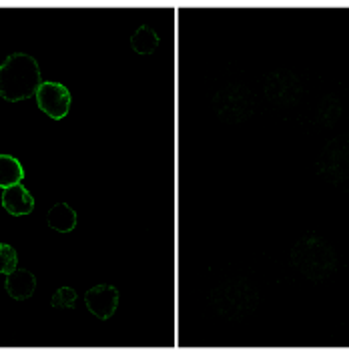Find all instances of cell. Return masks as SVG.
<instances>
[{
	"label": "cell",
	"mask_w": 349,
	"mask_h": 351,
	"mask_svg": "<svg viewBox=\"0 0 349 351\" xmlns=\"http://www.w3.org/2000/svg\"><path fill=\"white\" fill-rule=\"evenodd\" d=\"M47 223L58 233H69L77 227V213L67 203H56L47 213Z\"/></svg>",
	"instance_id": "8992f818"
},
{
	"label": "cell",
	"mask_w": 349,
	"mask_h": 351,
	"mask_svg": "<svg viewBox=\"0 0 349 351\" xmlns=\"http://www.w3.org/2000/svg\"><path fill=\"white\" fill-rule=\"evenodd\" d=\"M131 45H133L134 53L151 54L159 47V36L149 27H139L131 36Z\"/></svg>",
	"instance_id": "ba28073f"
},
{
	"label": "cell",
	"mask_w": 349,
	"mask_h": 351,
	"mask_svg": "<svg viewBox=\"0 0 349 351\" xmlns=\"http://www.w3.org/2000/svg\"><path fill=\"white\" fill-rule=\"evenodd\" d=\"M2 207L14 217L28 215L34 209V199L23 185H14L2 191Z\"/></svg>",
	"instance_id": "277c9868"
},
{
	"label": "cell",
	"mask_w": 349,
	"mask_h": 351,
	"mask_svg": "<svg viewBox=\"0 0 349 351\" xmlns=\"http://www.w3.org/2000/svg\"><path fill=\"white\" fill-rule=\"evenodd\" d=\"M40 84V66L30 54H8L0 64V97L8 103L34 97Z\"/></svg>",
	"instance_id": "6da1fadb"
},
{
	"label": "cell",
	"mask_w": 349,
	"mask_h": 351,
	"mask_svg": "<svg viewBox=\"0 0 349 351\" xmlns=\"http://www.w3.org/2000/svg\"><path fill=\"white\" fill-rule=\"evenodd\" d=\"M75 303H77V291L71 289V287H60V289L53 295L54 307L71 309V307H75Z\"/></svg>",
	"instance_id": "30bf717a"
},
{
	"label": "cell",
	"mask_w": 349,
	"mask_h": 351,
	"mask_svg": "<svg viewBox=\"0 0 349 351\" xmlns=\"http://www.w3.org/2000/svg\"><path fill=\"white\" fill-rule=\"evenodd\" d=\"M16 265H19V257H16L14 247L0 243V273L10 275L12 271H16Z\"/></svg>",
	"instance_id": "9c48e42d"
},
{
	"label": "cell",
	"mask_w": 349,
	"mask_h": 351,
	"mask_svg": "<svg viewBox=\"0 0 349 351\" xmlns=\"http://www.w3.org/2000/svg\"><path fill=\"white\" fill-rule=\"evenodd\" d=\"M25 179V169L19 159L12 155H0V189H8L14 185H21Z\"/></svg>",
	"instance_id": "52a82bcc"
},
{
	"label": "cell",
	"mask_w": 349,
	"mask_h": 351,
	"mask_svg": "<svg viewBox=\"0 0 349 351\" xmlns=\"http://www.w3.org/2000/svg\"><path fill=\"white\" fill-rule=\"evenodd\" d=\"M36 105L38 108L49 114L51 119L58 121V119H64L69 114V108H71V93L64 84L60 82H51L43 81V84L38 86L36 90Z\"/></svg>",
	"instance_id": "7a4b0ae2"
},
{
	"label": "cell",
	"mask_w": 349,
	"mask_h": 351,
	"mask_svg": "<svg viewBox=\"0 0 349 351\" xmlns=\"http://www.w3.org/2000/svg\"><path fill=\"white\" fill-rule=\"evenodd\" d=\"M6 291L8 295L16 301H25V299L32 298L34 289H36V277L34 273L28 269H16L10 275H6Z\"/></svg>",
	"instance_id": "5b68a950"
},
{
	"label": "cell",
	"mask_w": 349,
	"mask_h": 351,
	"mask_svg": "<svg viewBox=\"0 0 349 351\" xmlns=\"http://www.w3.org/2000/svg\"><path fill=\"white\" fill-rule=\"evenodd\" d=\"M88 311L99 319H110L119 307V291L112 285H97L84 293Z\"/></svg>",
	"instance_id": "3957f363"
}]
</instances>
